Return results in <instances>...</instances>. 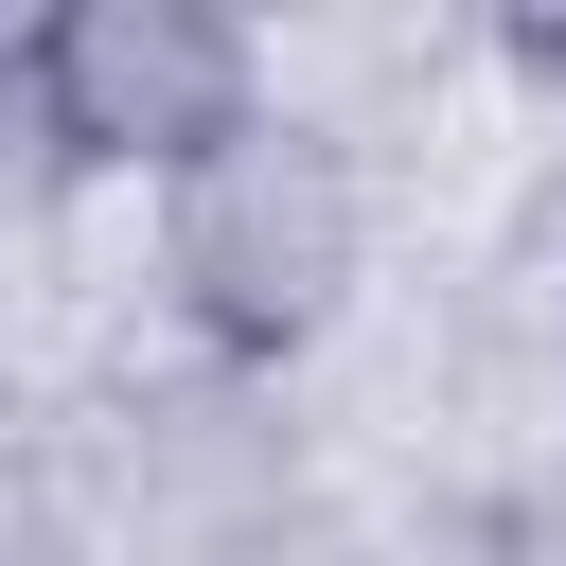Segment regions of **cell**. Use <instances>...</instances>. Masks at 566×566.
I'll return each instance as SVG.
<instances>
[{"label": "cell", "instance_id": "obj_2", "mask_svg": "<svg viewBox=\"0 0 566 566\" xmlns=\"http://www.w3.org/2000/svg\"><path fill=\"white\" fill-rule=\"evenodd\" d=\"M35 106H53L71 177H159L177 195L265 106V53L212 0H71V18H35Z\"/></svg>", "mask_w": 566, "mask_h": 566}, {"label": "cell", "instance_id": "obj_1", "mask_svg": "<svg viewBox=\"0 0 566 566\" xmlns=\"http://www.w3.org/2000/svg\"><path fill=\"white\" fill-rule=\"evenodd\" d=\"M159 283H177V318L248 371V354H301L336 301H354V159H336V124H301V106H248L177 195H159Z\"/></svg>", "mask_w": 566, "mask_h": 566}]
</instances>
